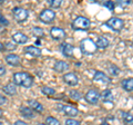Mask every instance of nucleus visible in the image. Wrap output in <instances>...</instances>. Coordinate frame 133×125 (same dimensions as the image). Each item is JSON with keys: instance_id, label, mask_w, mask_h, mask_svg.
Segmentation results:
<instances>
[{"instance_id": "2", "label": "nucleus", "mask_w": 133, "mask_h": 125, "mask_svg": "<svg viewBox=\"0 0 133 125\" xmlns=\"http://www.w3.org/2000/svg\"><path fill=\"white\" fill-rule=\"evenodd\" d=\"M80 48H81V52L84 54V55H92V54H94L98 50V47H97V45H95V43L89 38H84L81 40Z\"/></svg>"}, {"instance_id": "39", "label": "nucleus", "mask_w": 133, "mask_h": 125, "mask_svg": "<svg viewBox=\"0 0 133 125\" xmlns=\"http://www.w3.org/2000/svg\"><path fill=\"white\" fill-rule=\"evenodd\" d=\"M2 114H3V112H2L1 110H0V117H1V116H2Z\"/></svg>"}, {"instance_id": "32", "label": "nucleus", "mask_w": 133, "mask_h": 125, "mask_svg": "<svg viewBox=\"0 0 133 125\" xmlns=\"http://www.w3.org/2000/svg\"><path fill=\"white\" fill-rule=\"evenodd\" d=\"M15 48H16V45L14 43H7L5 45V49H7V50H12Z\"/></svg>"}, {"instance_id": "5", "label": "nucleus", "mask_w": 133, "mask_h": 125, "mask_svg": "<svg viewBox=\"0 0 133 125\" xmlns=\"http://www.w3.org/2000/svg\"><path fill=\"white\" fill-rule=\"evenodd\" d=\"M107 26L110 27L111 29H113L114 31H120L124 26V22L122 19L116 18V17H112L107 21Z\"/></svg>"}, {"instance_id": "20", "label": "nucleus", "mask_w": 133, "mask_h": 125, "mask_svg": "<svg viewBox=\"0 0 133 125\" xmlns=\"http://www.w3.org/2000/svg\"><path fill=\"white\" fill-rule=\"evenodd\" d=\"M121 85L125 90L133 92V78H127V79H123Z\"/></svg>"}, {"instance_id": "26", "label": "nucleus", "mask_w": 133, "mask_h": 125, "mask_svg": "<svg viewBox=\"0 0 133 125\" xmlns=\"http://www.w3.org/2000/svg\"><path fill=\"white\" fill-rule=\"evenodd\" d=\"M45 123H47V125H60L59 121L55 117H52V116H48L45 118Z\"/></svg>"}, {"instance_id": "21", "label": "nucleus", "mask_w": 133, "mask_h": 125, "mask_svg": "<svg viewBox=\"0 0 133 125\" xmlns=\"http://www.w3.org/2000/svg\"><path fill=\"white\" fill-rule=\"evenodd\" d=\"M3 90H5V93L8 95H16L17 94V88H16V85L14 83H9L8 85H6L3 87Z\"/></svg>"}, {"instance_id": "16", "label": "nucleus", "mask_w": 133, "mask_h": 125, "mask_svg": "<svg viewBox=\"0 0 133 125\" xmlns=\"http://www.w3.org/2000/svg\"><path fill=\"white\" fill-rule=\"evenodd\" d=\"M20 113L22 114L23 117L26 118H35V112H33L30 107H26V106H21L20 107Z\"/></svg>"}, {"instance_id": "31", "label": "nucleus", "mask_w": 133, "mask_h": 125, "mask_svg": "<svg viewBox=\"0 0 133 125\" xmlns=\"http://www.w3.org/2000/svg\"><path fill=\"white\" fill-rule=\"evenodd\" d=\"M65 125H81V123L79 122V121H76V120H66L65 121Z\"/></svg>"}, {"instance_id": "34", "label": "nucleus", "mask_w": 133, "mask_h": 125, "mask_svg": "<svg viewBox=\"0 0 133 125\" xmlns=\"http://www.w3.org/2000/svg\"><path fill=\"white\" fill-rule=\"evenodd\" d=\"M0 24L5 25V26H8V25H9V21H8V20L5 17H3L2 15H0Z\"/></svg>"}, {"instance_id": "18", "label": "nucleus", "mask_w": 133, "mask_h": 125, "mask_svg": "<svg viewBox=\"0 0 133 125\" xmlns=\"http://www.w3.org/2000/svg\"><path fill=\"white\" fill-rule=\"evenodd\" d=\"M28 104L29 106H30V108L33 111V112H39V113H41V112L43 111V106L42 104H40L38 101H35V99H31V101H28Z\"/></svg>"}, {"instance_id": "29", "label": "nucleus", "mask_w": 133, "mask_h": 125, "mask_svg": "<svg viewBox=\"0 0 133 125\" xmlns=\"http://www.w3.org/2000/svg\"><path fill=\"white\" fill-rule=\"evenodd\" d=\"M48 3H49V6L52 7V8H59L61 6L60 0H49Z\"/></svg>"}, {"instance_id": "38", "label": "nucleus", "mask_w": 133, "mask_h": 125, "mask_svg": "<svg viewBox=\"0 0 133 125\" xmlns=\"http://www.w3.org/2000/svg\"><path fill=\"white\" fill-rule=\"evenodd\" d=\"M3 49H5V45L0 43V50H3Z\"/></svg>"}, {"instance_id": "10", "label": "nucleus", "mask_w": 133, "mask_h": 125, "mask_svg": "<svg viewBox=\"0 0 133 125\" xmlns=\"http://www.w3.org/2000/svg\"><path fill=\"white\" fill-rule=\"evenodd\" d=\"M63 81L70 86H76L79 83V78L74 73H66L63 75Z\"/></svg>"}, {"instance_id": "30", "label": "nucleus", "mask_w": 133, "mask_h": 125, "mask_svg": "<svg viewBox=\"0 0 133 125\" xmlns=\"http://www.w3.org/2000/svg\"><path fill=\"white\" fill-rule=\"evenodd\" d=\"M103 6L107 7L109 10L113 11V10H114V8H115V3H114V2H112V1H105L104 3H103Z\"/></svg>"}, {"instance_id": "27", "label": "nucleus", "mask_w": 133, "mask_h": 125, "mask_svg": "<svg viewBox=\"0 0 133 125\" xmlns=\"http://www.w3.org/2000/svg\"><path fill=\"white\" fill-rule=\"evenodd\" d=\"M70 97L72 99H76V101H79V99H81V93L78 90H70Z\"/></svg>"}, {"instance_id": "40", "label": "nucleus", "mask_w": 133, "mask_h": 125, "mask_svg": "<svg viewBox=\"0 0 133 125\" xmlns=\"http://www.w3.org/2000/svg\"><path fill=\"white\" fill-rule=\"evenodd\" d=\"M2 30H3V28H2L1 26H0V31H2Z\"/></svg>"}, {"instance_id": "12", "label": "nucleus", "mask_w": 133, "mask_h": 125, "mask_svg": "<svg viewBox=\"0 0 133 125\" xmlns=\"http://www.w3.org/2000/svg\"><path fill=\"white\" fill-rule=\"evenodd\" d=\"M61 50H62V54L65 56V57H72L73 56V50H74V48H73V46L72 45H70V44H62L61 45Z\"/></svg>"}, {"instance_id": "7", "label": "nucleus", "mask_w": 133, "mask_h": 125, "mask_svg": "<svg viewBox=\"0 0 133 125\" xmlns=\"http://www.w3.org/2000/svg\"><path fill=\"white\" fill-rule=\"evenodd\" d=\"M84 98L89 104H91V105H95L100 99V94L97 89H90L88 93L85 94Z\"/></svg>"}, {"instance_id": "23", "label": "nucleus", "mask_w": 133, "mask_h": 125, "mask_svg": "<svg viewBox=\"0 0 133 125\" xmlns=\"http://www.w3.org/2000/svg\"><path fill=\"white\" fill-rule=\"evenodd\" d=\"M123 122L125 125H133V115L131 113H123Z\"/></svg>"}, {"instance_id": "15", "label": "nucleus", "mask_w": 133, "mask_h": 125, "mask_svg": "<svg viewBox=\"0 0 133 125\" xmlns=\"http://www.w3.org/2000/svg\"><path fill=\"white\" fill-rule=\"evenodd\" d=\"M53 68H55V70L58 73H63L66 69H69V64L63 60H58L55 64V67Z\"/></svg>"}, {"instance_id": "14", "label": "nucleus", "mask_w": 133, "mask_h": 125, "mask_svg": "<svg viewBox=\"0 0 133 125\" xmlns=\"http://www.w3.org/2000/svg\"><path fill=\"white\" fill-rule=\"evenodd\" d=\"M12 40L17 44H26L28 41V37L22 32H16L12 35Z\"/></svg>"}, {"instance_id": "28", "label": "nucleus", "mask_w": 133, "mask_h": 125, "mask_svg": "<svg viewBox=\"0 0 133 125\" xmlns=\"http://www.w3.org/2000/svg\"><path fill=\"white\" fill-rule=\"evenodd\" d=\"M32 34L35 35V36H37V37H42L43 35H44V32H43V30L41 28H39V27H35L32 29Z\"/></svg>"}, {"instance_id": "3", "label": "nucleus", "mask_w": 133, "mask_h": 125, "mask_svg": "<svg viewBox=\"0 0 133 125\" xmlns=\"http://www.w3.org/2000/svg\"><path fill=\"white\" fill-rule=\"evenodd\" d=\"M90 20L84 16H79L72 22V28L76 30H88L90 27Z\"/></svg>"}, {"instance_id": "4", "label": "nucleus", "mask_w": 133, "mask_h": 125, "mask_svg": "<svg viewBox=\"0 0 133 125\" xmlns=\"http://www.w3.org/2000/svg\"><path fill=\"white\" fill-rule=\"evenodd\" d=\"M12 14H14V17L16 18L17 21L21 22V21H24L27 18H28V11L26 9H23L21 7H15L12 9Z\"/></svg>"}, {"instance_id": "37", "label": "nucleus", "mask_w": 133, "mask_h": 125, "mask_svg": "<svg viewBox=\"0 0 133 125\" xmlns=\"http://www.w3.org/2000/svg\"><path fill=\"white\" fill-rule=\"evenodd\" d=\"M15 125H28L26 122H22V121H16Z\"/></svg>"}, {"instance_id": "33", "label": "nucleus", "mask_w": 133, "mask_h": 125, "mask_svg": "<svg viewBox=\"0 0 133 125\" xmlns=\"http://www.w3.org/2000/svg\"><path fill=\"white\" fill-rule=\"evenodd\" d=\"M119 6H121V7H127V6H129L131 3V1H129V0H122V1H118L116 2Z\"/></svg>"}, {"instance_id": "19", "label": "nucleus", "mask_w": 133, "mask_h": 125, "mask_svg": "<svg viewBox=\"0 0 133 125\" xmlns=\"http://www.w3.org/2000/svg\"><path fill=\"white\" fill-rule=\"evenodd\" d=\"M100 97L102 98L103 102H112L113 101V94L110 89H105L102 92V94L100 95Z\"/></svg>"}, {"instance_id": "25", "label": "nucleus", "mask_w": 133, "mask_h": 125, "mask_svg": "<svg viewBox=\"0 0 133 125\" xmlns=\"http://www.w3.org/2000/svg\"><path fill=\"white\" fill-rule=\"evenodd\" d=\"M108 69H109L110 74H111V75H113V76H116V75H119V73H120L119 67H116L114 64H111L109 67H108Z\"/></svg>"}, {"instance_id": "43", "label": "nucleus", "mask_w": 133, "mask_h": 125, "mask_svg": "<svg viewBox=\"0 0 133 125\" xmlns=\"http://www.w3.org/2000/svg\"><path fill=\"white\" fill-rule=\"evenodd\" d=\"M0 125H3V124H2V123H1V122H0Z\"/></svg>"}, {"instance_id": "11", "label": "nucleus", "mask_w": 133, "mask_h": 125, "mask_svg": "<svg viewBox=\"0 0 133 125\" xmlns=\"http://www.w3.org/2000/svg\"><path fill=\"white\" fill-rule=\"evenodd\" d=\"M93 81L99 82V83H103V84H108V83L111 82V78L102 72H95L94 76H93Z\"/></svg>"}, {"instance_id": "6", "label": "nucleus", "mask_w": 133, "mask_h": 125, "mask_svg": "<svg viewBox=\"0 0 133 125\" xmlns=\"http://www.w3.org/2000/svg\"><path fill=\"white\" fill-rule=\"evenodd\" d=\"M55 18H56V12L53 10H51V9L42 10V12H41L40 16H39V19L44 24H49V22L53 21Z\"/></svg>"}, {"instance_id": "42", "label": "nucleus", "mask_w": 133, "mask_h": 125, "mask_svg": "<svg viewBox=\"0 0 133 125\" xmlns=\"http://www.w3.org/2000/svg\"><path fill=\"white\" fill-rule=\"evenodd\" d=\"M37 125H47V124H42V123H40V124H37Z\"/></svg>"}, {"instance_id": "35", "label": "nucleus", "mask_w": 133, "mask_h": 125, "mask_svg": "<svg viewBox=\"0 0 133 125\" xmlns=\"http://www.w3.org/2000/svg\"><path fill=\"white\" fill-rule=\"evenodd\" d=\"M5 74H6V68H5V66L0 64V76H3Z\"/></svg>"}, {"instance_id": "36", "label": "nucleus", "mask_w": 133, "mask_h": 125, "mask_svg": "<svg viewBox=\"0 0 133 125\" xmlns=\"http://www.w3.org/2000/svg\"><path fill=\"white\" fill-rule=\"evenodd\" d=\"M6 102H7V98L3 96V95L0 94V105H3V104H6Z\"/></svg>"}, {"instance_id": "9", "label": "nucleus", "mask_w": 133, "mask_h": 125, "mask_svg": "<svg viewBox=\"0 0 133 125\" xmlns=\"http://www.w3.org/2000/svg\"><path fill=\"white\" fill-rule=\"evenodd\" d=\"M50 35H51V37L53 39L61 40V39H63L65 37V31L62 28L53 27V28H51V30H50Z\"/></svg>"}, {"instance_id": "41", "label": "nucleus", "mask_w": 133, "mask_h": 125, "mask_svg": "<svg viewBox=\"0 0 133 125\" xmlns=\"http://www.w3.org/2000/svg\"><path fill=\"white\" fill-rule=\"evenodd\" d=\"M1 3H3V0H0V5H1Z\"/></svg>"}, {"instance_id": "44", "label": "nucleus", "mask_w": 133, "mask_h": 125, "mask_svg": "<svg viewBox=\"0 0 133 125\" xmlns=\"http://www.w3.org/2000/svg\"><path fill=\"white\" fill-rule=\"evenodd\" d=\"M103 125H108V124H103Z\"/></svg>"}, {"instance_id": "8", "label": "nucleus", "mask_w": 133, "mask_h": 125, "mask_svg": "<svg viewBox=\"0 0 133 125\" xmlns=\"http://www.w3.org/2000/svg\"><path fill=\"white\" fill-rule=\"evenodd\" d=\"M57 110L62 111L65 115H69V116H76L79 113L78 108H76L72 105H61V104H60V105L57 106Z\"/></svg>"}, {"instance_id": "22", "label": "nucleus", "mask_w": 133, "mask_h": 125, "mask_svg": "<svg viewBox=\"0 0 133 125\" xmlns=\"http://www.w3.org/2000/svg\"><path fill=\"white\" fill-rule=\"evenodd\" d=\"M109 40H108L105 37H100V38L98 39V41L95 43V45H97V47L100 48V49H105L108 46H109Z\"/></svg>"}, {"instance_id": "17", "label": "nucleus", "mask_w": 133, "mask_h": 125, "mask_svg": "<svg viewBox=\"0 0 133 125\" xmlns=\"http://www.w3.org/2000/svg\"><path fill=\"white\" fill-rule=\"evenodd\" d=\"M26 53L32 57H40L41 56V50L38 47H35V46H28V47H26Z\"/></svg>"}, {"instance_id": "13", "label": "nucleus", "mask_w": 133, "mask_h": 125, "mask_svg": "<svg viewBox=\"0 0 133 125\" xmlns=\"http://www.w3.org/2000/svg\"><path fill=\"white\" fill-rule=\"evenodd\" d=\"M6 61H7V64H9L11 66H18L20 65V57L18 55L10 54V55L6 56Z\"/></svg>"}, {"instance_id": "24", "label": "nucleus", "mask_w": 133, "mask_h": 125, "mask_svg": "<svg viewBox=\"0 0 133 125\" xmlns=\"http://www.w3.org/2000/svg\"><path fill=\"white\" fill-rule=\"evenodd\" d=\"M42 93L48 95V96H52V95L56 94V90L53 88H51V87H49V86H43L42 87Z\"/></svg>"}, {"instance_id": "1", "label": "nucleus", "mask_w": 133, "mask_h": 125, "mask_svg": "<svg viewBox=\"0 0 133 125\" xmlns=\"http://www.w3.org/2000/svg\"><path fill=\"white\" fill-rule=\"evenodd\" d=\"M32 83H33L32 77L26 72H19L14 75L15 85H21L23 87H26V88H29V87L32 86Z\"/></svg>"}]
</instances>
